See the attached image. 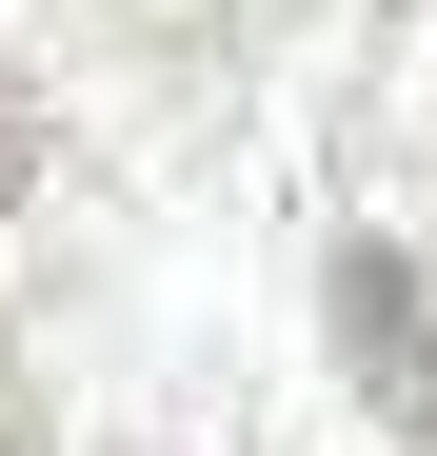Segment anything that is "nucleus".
<instances>
[{"mask_svg": "<svg viewBox=\"0 0 437 456\" xmlns=\"http://www.w3.org/2000/svg\"><path fill=\"white\" fill-rule=\"evenodd\" d=\"M338 357L378 377V417L437 456V297H417V258H378V239L338 258Z\"/></svg>", "mask_w": 437, "mask_h": 456, "instance_id": "nucleus-1", "label": "nucleus"}]
</instances>
